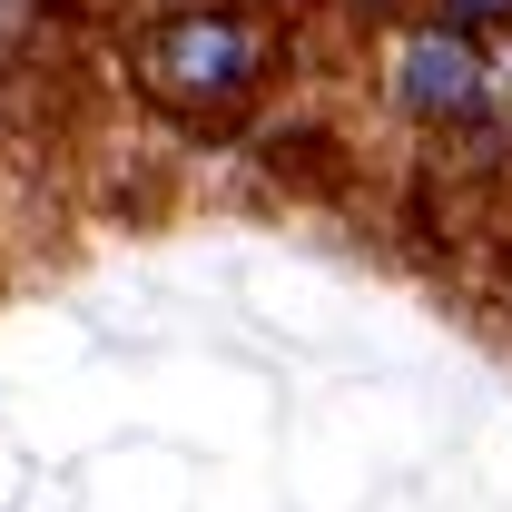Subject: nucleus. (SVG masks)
<instances>
[{
  "label": "nucleus",
  "instance_id": "nucleus-1",
  "mask_svg": "<svg viewBox=\"0 0 512 512\" xmlns=\"http://www.w3.org/2000/svg\"><path fill=\"white\" fill-rule=\"evenodd\" d=\"M119 60H128V89L168 128L217 138V128H237L266 99L286 40H276V20H256L247 0H148L128 20Z\"/></svg>",
  "mask_w": 512,
  "mask_h": 512
},
{
  "label": "nucleus",
  "instance_id": "nucleus-2",
  "mask_svg": "<svg viewBox=\"0 0 512 512\" xmlns=\"http://www.w3.org/2000/svg\"><path fill=\"white\" fill-rule=\"evenodd\" d=\"M375 89L384 109L414 128V138H463V128L503 119V89H493V40H473V30H453L434 10H404L394 30H384L375 50Z\"/></svg>",
  "mask_w": 512,
  "mask_h": 512
},
{
  "label": "nucleus",
  "instance_id": "nucleus-3",
  "mask_svg": "<svg viewBox=\"0 0 512 512\" xmlns=\"http://www.w3.org/2000/svg\"><path fill=\"white\" fill-rule=\"evenodd\" d=\"M414 10H434V20L473 30V40H503V30H512V0H414Z\"/></svg>",
  "mask_w": 512,
  "mask_h": 512
},
{
  "label": "nucleus",
  "instance_id": "nucleus-4",
  "mask_svg": "<svg viewBox=\"0 0 512 512\" xmlns=\"http://www.w3.org/2000/svg\"><path fill=\"white\" fill-rule=\"evenodd\" d=\"M69 10H109V20H128V10H148V0H69Z\"/></svg>",
  "mask_w": 512,
  "mask_h": 512
}]
</instances>
